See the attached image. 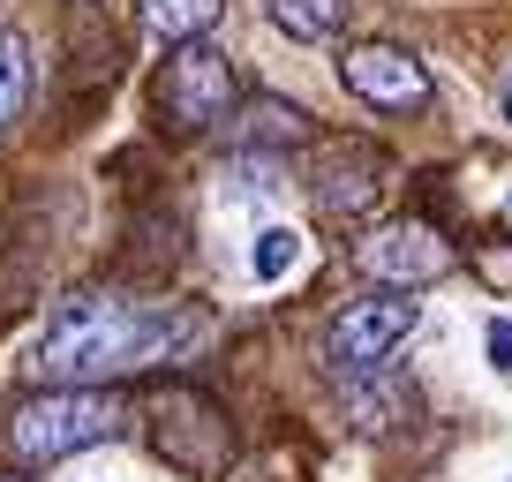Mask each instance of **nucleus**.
Masks as SVG:
<instances>
[{"instance_id": "nucleus-15", "label": "nucleus", "mask_w": 512, "mask_h": 482, "mask_svg": "<svg viewBox=\"0 0 512 482\" xmlns=\"http://www.w3.org/2000/svg\"><path fill=\"white\" fill-rule=\"evenodd\" d=\"M482 347H490V362H497V370H512V317H497Z\"/></svg>"}, {"instance_id": "nucleus-10", "label": "nucleus", "mask_w": 512, "mask_h": 482, "mask_svg": "<svg viewBox=\"0 0 512 482\" xmlns=\"http://www.w3.org/2000/svg\"><path fill=\"white\" fill-rule=\"evenodd\" d=\"M264 16H272L287 38L317 46V38H339V31H347V0H264Z\"/></svg>"}, {"instance_id": "nucleus-16", "label": "nucleus", "mask_w": 512, "mask_h": 482, "mask_svg": "<svg viewBox=\"0 0 512 482\" xmlns=\"http://www.w3.org/2000/svg\"><path fill=\"white\" fill-rule=\"evenodd\" d=\"M482 279H490V287H512V249H482Z\"/></svg>"}, {"instance_id": "nucleus-3", "label": "nucleus", "mask_w": 512, "mask_h": 482, "mask_svg": "<svg viewBox=\"0 0 512 482\" xmlns=\"http://www.w3.org/2000/svg\"><path fill=\"white\" fill-rule=\"evenodd\" d=\"M415 324H422L415 294H400V287L362 294V302H347L332 324H324V362H332V377H369L415 339Z\"/></svg>"}, {"instance_id": "nucleus-11", "label": "nucleus", "mask_w": 512, "mask_h": 482, "mask_svg": "<svg viewBox=\"0 0 512 482\" xmlns=\"http://www.w3.org/2000/svg\"><path fill=\"white\" fill-rule=\"evenodd\" d=\"M136 16H144L151 38L181 46V38H204L211 23H219V0H136Z\"/></svg>"}, {"instance_id": "nucleus-7", "label": "nucleus", "mask_w": 512, "mask_h": 482, "mask_svg": "<svg viewBox=\"0 0 512 482\" xmlns=\"http://www.w3.org/2000/svg\"><path fill=\"white\" fill-rule=\"evenodd\" d=\"M151 445H159V460L189 467V475H219L226 452H234V437H226L219 407H211L204 392H166L159 422H151Z\"/></svg>"}, {"instance_id": "nucleus-9", "label": "nucleus", "mask_w": 512, "mask_h": 482, "mask_svg": "<svg viewBox=\"0 0 512 482\" xmlns=\"http://www.w3.org/2000/svg\"><path fill=\"white\" fill-rule=\"evenodd\" d=\"M241 144L249 151H287V144H309V121L287 106V98H256L241 113Z\"/></svg>"}, {"instance_id": "nucleus-8", "label": "nucleus", "mask_w": 512, "mask_h": 482, "mask_svg": "<svg viewBox=\"0 0 512 482\" xmlns=\"http://www.w3.org/2000/svg\"><path fill=\"white\" fill-rule=\"evenodd\" d=\"M384 174H392V166H384L377 144H324L317 166H309L317 211H324V219H362V211H377Z\"/></svg>"}, {"instance_id": "nucleus-1", "label": "nucleus", "mask_w": 512, "mask_h": 482, "mask_svg": "<svg viewBox=\"0 0 512 482\" xmlns=\"http://www.w3.org/2000/svg\"><path fill=\"white\" fill-rule=\"evenodd\" d=\"M211 339V317L189 302H128V294H76L31 339L38 385H113V377L181 362Z\"/></svg>"}, {"instance_id": "nucleus-6", "label": "nucleus", "mask_w": 512, "mask_h": 482, "mask_svg": "<svg viewBox=\"0 0 512 482\" xmlns=\"http://www.w3.org/2000/svg\"><path fill=\"white\" fill-rule=\"evenodd\" d=\"M339 83H347L362 106H377V113L430 106V68H422L407 46H392V38H362V46H347V53H339Z\"/></svg>"}, {"instance_id": "nucleus-13", "label": "nucleus", "mask_w": 512, "mask_h": 482, "mask_svg": "<svg viewBox=\"0 0 512 482\" xmlns=\"http://www.w3.org/2000/svg\"><path fill=\"white\" fill-rule=\"evenodd\" d=\"M369 377H384V370H369ZM369 377H347V415H354V430H392V422L415 407V392L407 385H369Z\"/></svg>"}, {"instance_id": "nucleus-5", "label": "nucleus", "mask_w": 512, "mask_h": 482, "mask_svg": "<svg viewBox=\"0 0 512 482\" xmlns=\"http://www.w3.org/2000/svg\"><path fill=\"white\" fill-rule=\"evenodd\" d=\"M354 264H362L377 287L415 294V287H430V279L452 272V241L437 234V226H422V219H392V226H369V234L354 241Z\"/></svg>"}, {"instance_id": "nucleus-4", "label": "nucleus", "mask_w": 512, "mask_h": 482, "mask_svg": "<svg viewBox=\"0 0 512 482\" xmlns=\"http://www.w3.org/2000/svg\"><path fill=\"white\" fill-rule=\"evenodd\" d=\"M234 61H226L219 46H204V38H181L174 53H166L159 68V113L174 121V129H219L226 113H234Z\"/></svg>"}, {"instance_id": "nucleus-17", "label": "nucleus", "mask_w": 512, "mask_h": 482, "mask_svg": "<svg viewBox=\"0 0 512 482\" xmlns=\"http://www.w3.org/2000/svg\"><path fill=\"white\" fill-rule=\"evenodd\" d=\"M497 106H505V121H512V61H505V76H497Z\"/></svg>"}, {"instance_id": "nucleus-18", "label": "nucleus", "mask_w": 512, "mask_h": 482, "mask_svg": "<svg viewBox=\"0 0 512 482\" xmlns=\"http://www.w3.org/2000/svg\"><path fill=\"white\" fill-rule=\"evenodd\" d=\"M0 482H23V475H16V467H0Z\"/></svg>"}, {"instance_id": "nucleus-14", "label": "nucleus", "mask_w": 512, "mask_h": 482, "mask_svg": "<svg viewBox=\"0 0 512 482\" xmlns=\"http://www.w3.org/2000/svg\"><path fill=\"white\" fill-rule=\"evenodd\" d=\"M294 264H302V234H294V226H264V234H256V249H249V272L272 287V279H287Z\"/></svg>"}, {"instance_id": "nucleus-12", "label": "nucleus", "mask_w": 512, "mask_h": 482, "mask_svg": "<svg viewBox=\"0 0 512 482\" xmlns=\"http://www.w3.org/2000/svg\"><path fill=\"white\" fill-rule=\"evenodd\" d=\"M23 106H31V38L0 23V136L23 121Z\"/></svg>"}, {"instance_id": "nucleus-2", "label": "nucleus", "mask_w": 512, "mask_h": 482, "mask_svg": "<svg viewBox=\"0 0 512 482\" xmlns=\"http://www.w3.org/2000/svg\"><path fill=\"white\" fill-rule=\"evenodd\" d=\"M121 430H128V407L113 400L106 385H46V392L8 407L0 452L16 467H53V460L91 452V445H106V437H121Z\"/></svg>"}]
</instances>
